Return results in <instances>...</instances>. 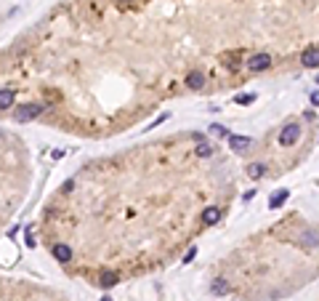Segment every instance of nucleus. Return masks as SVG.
Here are the masks:
<instances>
[{
    "mask_svg": "<svg viewBox=\"0 0 319 301\" xmlns=\"http://www.w3.org/2000/svg\"><path fill=\"white\" fill-rule=\"evenodd\" d=\"M245 171H247V176H250L253 181H258V179H263V173H266V165L263 163H250Z\"/></svg>",
    "mask_w": 319,
    "mask_h": 301,
    "instance_id": "f8f14e48",
    "label": "nucleus"
},
{
    "mask_svg": "<svg viewBox=\"0 0 319 301\" xmlns=\"http://www.w3.org/2000/svg\"><path fill=\"white\" fill-rule=\"evenodd\" d=\"M194 152H197L200 157H210V155H213V147H210L208 142H200V144H197V150H194Z\"/></svg>",
    "mask_w": 319,
    "mask_h": 301,
    "instance_id": "dca6fc26",
    "label": "nucleus"
},
{
    "mask_svg": "<svg viewBox=\"0 0 319 301\" xmlns=\"http://www.w3.org/2000/svg\"><path fill=\"white\" fill-rule=\"evenodd\" d=\"M210 291H213L215 296H226V293H229V283L226 280H215L213 285H210Z\"/></svg>",
    "mask_w": 319,
    "mask_h": 301,
    "instance_id": "4468645a",
    "label": "nucleus"
},
{
    "mask_svg": "<svg viewBox=\"0 0 319 301\" xmlns=\"http://www.w3.org/2000/svg\"><path fill=\"white\" fill-rule=\"evenodd\" d=\"M311 104H314V107H319V91H311Z\"/></svg>",
    "mask_w": 319,
    "mask_h": 301,
    "instance_id": "5701e85b",
    "label": "nucleus"
},
{
    "mask_svg": "<svg viewBox=\"0 0 319 301\" xmlns=\"http://www.w3.org/2000/svg\"><path fill=\"white\" fill-rule=\"evenodd\" d=\"M317 86H319V75H317Z\"/></svg>",
    "mask_w": 319,
    "mask_h": 301,
    "instance_id": "a878e982",
    "label": "nucleus"
},
{
    "mask_svg": "<svg viewBox=\"0 0 319 301\" xmlns=\"http://www.w3.org/2000/svg\"><path fill=\"white\" fill-rule=\"evenodd\" d=\"M120 3H130V0H120Z\"/></svg>",
    "mask_w": 319,
    "mask_h": 301,
    "instance_id": "393cba45",
    "label": "nucleus"
},
{
    "mask_svg": "<svg viewBox=\"0 0 319 301\" xmlns=\"http://www.w3.org/2000/svg\"><path fill=\"white\" fill-rule=\"evenodd\" d=\"M301 64L306 69H319V45H309V48L301 53Z\"/></svg>",
    "mask_w": 319,
    "mask_h": 301,
    "instance_id": "39448f33",
    "label": "nucleus"
},
{
    "mask_svg": "<svg viewBox=\"0 0 319 301\" xmlns=\"http://www.w3.org/2000/svg\"><path fill=\"white\" fill-rule=\"evenodd\" d=\"M255 99H258L255 94H237V96H234V104H242V107H245V104H253Z\"/></svg>",
    "mask_w": 319,
    "mask_h": 301,
    "instance_id": "f3484780",
    "label": "nucleus"
},
{
    "mask_svg": "<svg viewBox=\"0 0 319 301\" xmlns=\"http://www.w3.org/2000/svg\"><path fill=\"white\" fill-rule=\"evenodd\" d=\"M13 102H16V94H13L11 88H0V112L11 110Z\"/></svg>",
    "mask_w": 319,
    "mask_h": 301,
    "instance_id": "1a4fd4ad",
    "label": "nucleus"
},
{
    "mask_svg": "<svg viewBox=\"0 0 319 301\" xmlns=\"http://www.w3.org/2000/svg\"><path fill=\"white\" fill-rule=\"evenodd\" d=\"M101 301H112V299H109V296H104V299H101Z\"/></svg>",
    "mask_w": 319,
    "mask_h": 301,
    "instance_id": "b1692460",
    "label": "nucleus"
},
{
    "mask_svg": "<svg viewBox=\"0 0 319 301\" xmlns=\"http://www.w3.org/2000/svg\"><path fill=\"white\" fill-rule=\"evenodd\" d=\"M51 253H53V259H56V261H61V264H67V261L75 256V253H72V248H69L67 243H56V245L51 248Z\"/></svg>",
    "mask_w": 319,
    "mask_h": 301,
    "instance_id": "0eeeda50",
    "label": "nucleus"
},
{
    "mask_svg": "<svg viewBox=\"0 0 319 301\" xmlns=\"http://www.w3.org/2000/svg\"><path fill=\"white\" fill-rule=\"evenodd\" d=\"M194 256H197V248H189V251H186V256H184L181 261H184V264H192Z\"/></svg>",
    "mask_w": 319,
    "mask_h": 301,
    "instance_id": "412c9836",
    "label": "nucleus"
},
{
    "mask_svg": "<svg viewBox=\"0 0 319 301\" xmlns=\"http://www.w3.org/2000/svg\"><path fill=\"white\" fill-rule=\"evenodd\" d=\"M45 112V104H19V107H13V120L16 123H29V120H35V118H40V115Z\"/></svg>",
    "mask_w": 319,
    "mask_h": 301,
    "instance_id": "f257e3e1",
    "label": "nucleus"
},
{
    "mask_svg": "<svg viewBox=\"0 0 319 301\" xmlns=\"http://www.w3.org/2000/svg\"><path fill=\"white\" fill-rule=\"evenodd\" d=\"M237 59H239V51H234V53H226V56H223V64H226V69H231V72H237V69H239Z\"/></svg>",
    "mask_w": 319,
    "mask_h": 301,
    "instance_id": "ddd939ff",
    "label": "nucleus"
},
{
    "mask_svg": "<svg viewBox=\"0 0 319 301\" xmlns=\"http://www.w3.org/2000/svg\"><path fill=\"white\" fill-rule=\"evenodd\" d=\"M24 245L27 248H35L37 240H35V235H32V229H27V237H24Z\"/></svg>",
    "mask_w": 319,
    "mask_h": 301,
    "instance_id": "aec40b11",
    "label": "nucleus"
},
{
    "mask_svg": "<svg viewBox=\"0 0 319 301\" xmlns=\"http://www.w3.org/2000/svg\"><path fill=\"white\" fill-rule=\"evenodd\" d=\"M301 139V126L298 123H290V126H285L282 131H279V147H293L298 144Z\"/></svg>",
    "mask_w": 319,
    "mask_h": 301,
    "instance_id": "f03ea898",
    "label": "nucleus"
},
{
    "mask_svg": "<svg viewBox=\"0 0 319 301\" xmlns=\"http://www.w3.org/2000/svg\"><path fill=\"white\" fill-rule=\"evenodd\" d=\"M117 280H120V277H117V272H101L96 283H99L101 288L106 291V288H114V285H117Z\"/></svg>",
    "mask_w": 319,
    "mask_h": 301,
    "instance_id": "9b49d317",
    "label": "nucleus"
},
{
    "mask_svg": "<svg viewBox=\"0 0 319 301\" xmlns=\"http://www.w3.org/2000/svg\"><path fill=\"white\" fill-rule=\"evenodd\" d=\"M210 134H215V136H221V139H223V136L229 139V136H231V131H229L226 126H221V123H213V126H210Z\"/></svg>",
    "mask_w": 319,
    "mask_h": 301,
    "instance_id": "2eb2a0df",
    "label": "nucleus"
},
{
    "mask_svg": "<svg viewBox=\"0 0 319 301\" xmlns=\"http://www.w3.org/2000/svg\"><path fill=\"white\" fill-rule=\"evenodd\" d=\"M186 86H189L192 91H200L202 86H205V75H202L200 69H192V72L186 75Z\"/></svg>",
    "mask_w": 319,
    "mask_h": 301,
    "instance_id": "6e6552de",
    "label": "nucleus"
},
{
    "mask_svg": "<svg viewBox=\"0 0 319 301\" xmlns=\"http://www.w3.org/2000/svg\"><path fill=\"white\" fill-rule=\"evenodd\" d=\"M0 136H3V134H0Z\"/></svg>",
    "mask_w": 319,
    "mask_h": 301,
    "instance_id": "bb28decb",
    "label": "nucleus"
},
{
    "mask_svg": "<svg viewBox=\"0 0 319 301\" xmlns=\"http://www.w3.org/2000/svg\"><path fill=\"white\" fill-rule=\"evenodd\" d=\"M253 147V139L250 136H242V134H231L229 136V150L237 152V155H245V152H250Z\"/></svg>",
    "mask_w": 319,
    "mask_h": 301,
    "instance_id": "7ed1b4c3",
    "label": "nucleus"
},
{
    "mask_svg": "<svg viewBox=\"0 0 319 301\" xmlns=\"http://www.w3.org/2000/svg\"><path fill=\"white\" fill-rule=\"evenodd\" d=\"M253 197H255V189H247V192H245V195H242V200H245V203H250V200H253Z\"/></svg>",
    "mask_w": 319,
    "mask_h": 301,
    "instance_id": "4be33fe9",
    "label": "nucleus"
},
{
    "mask_svg": "<svg viewBox=\"0 0 319 301\" xmlns=\"http://www.w3.org/2000/svg\"><path fill=\"white\" fill-rule=\"evenodd\" d=\"M306 237H303V245H309V248H314V245H319V232H303Z\"/></svg>",
    "mask_w": 319,
    "mask_h": 301,
    "instance_id": "a211bd4d",
    "label": "nucleus"
},
{
    "mask_svg": "<svg viewBox=\"0 0 319 301\" xmlns=\"http://www.w3.org/2000/svg\"><path fill=\"white\" fill-rule=\"evenodd\" d=\"M247 69H250V72H266V69L271 67V56L269 53H253L250 59H247V64H245Z\"/></svg>",
    "mask_w": 319,
    "mask_h": 301,
    "instance_id": "20e7f679",
    "label": "nucleus"
},
{
    "mask_svg": "<svg viewBox=\"0 0 319 301\" xmlns=\"http://www.w3.org/2000/svg\"><path fill=\"white\" fill-rule=\"evenodd\" d=\"M221 208H215V205H210V208H205L202 211V227H215V224L221 221Z\"/></svg>",
    "mask_w": 319,
    "mask_h": 301,
    "instance_id": "423d86ee",
    "label": "nucleus"
},
{
    "mask_svg": "<svg viewBox=\"0 0 319 301\" xmlns=\"http://www.w3.org/2000/svg\"><path fill=\"white\" fill-rule=\"evenodd\" d=\"M287 197H290V189H277V195L269 200V208L271 211H279V208L287 203Z\"/></svg>",
    "mask_w": 319,
    "mask_h": 301,
    "instance_id": "9d476101",
    "label": "nucleus"
},
{
    "mask_svg": "<svg viewBox=\"0 0 319 301\" xmlns=\"http://www.w3.org/2000/svg\"><path fill=\"white\" fill-rule=\"evenodd\" d=\"M72 189H75V179H67L64 184H61V195H69Z\"/></svg>",
    "mask_w": 319,
    "mask_h": 301,
    "instance_id": "6ab92c4d",
    "label": "nucleus"
}]
</instances>
